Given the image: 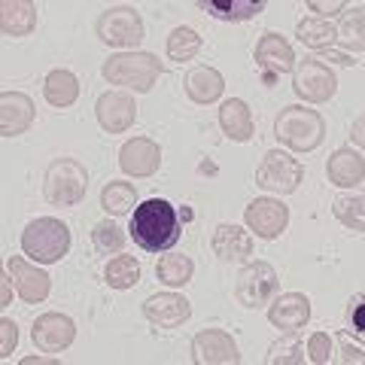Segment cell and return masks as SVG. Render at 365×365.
<instances>
[{
    "mask_svg": "<svg viewBox=\"0 0 365 365\" xmlns=\"http://www.w3.org/2000/svg\"><path fill=\"white\" fill-rule=\"evenodd\" d=\"M128 232L143 253H165V250L177 247L182 228H180L174 204L165 198H146L143 204L134 207Z\"/></svg>",
    "mask_w": 365,
    "mask_h": 365,
    "instance_id": "obj_1",
    "label": "cell"
},
{
    "mask_svg": "<svg viewBox=\"0 0 365 365\" xmlns=\"http://www.w3.org/2000/svg\"><path fill=\"white\" fill-rule=\"evenodd\" d=\"M274 137L292 153H314L326 137V119L317 110L289 104L280 110L277 122H274Z\"/></svg>",
    "mask_w": 365,
    "mask_h": 365,
    "instance_id": "obj_2",
    "label": "cell"
},
{
    "mask_svg": "<svg viewBox=\"0 0 365 365\" xmlns=\"http://www.w3.org/2000/svg\"><path fill=\"white\" fill-rule=\"evenodd\" d=\"M21 250L37 265H55L71 250V228L55 216H37L21 232Z\"/></svg>",
    "mask_w": 365,
    "mask_h": 365,
    "instance_id": "obj_3",
    "label": "cell"
},
{
    "mask_svg": "<svg viewBox=\"0 0 365 365\" xmlns=\"http://www.w3.org/2000/svg\"><path fill=\"white\" fill-rule=\"evenodd\" d=\"M88 192V170L71 155L52 158L43 174V195L55 207H76Z\"/></svg>",
    "mask_w": 365,
    "mask_h": 365,
    "instance_id": "obj_4",
    "label": "cell"
},
{
    "mask_svg": "<svg viewBox=\"0 0 365 365\" xmlns=\"http://www.w3.org/2000/svg\"><path fill=\"white\" fill-rule=\"evenodd\" d=\"M101 73L110 86H125L137 95H146V91H153L155 79L165 73V67L153 52H119L104 61Z\"/></svg>",
    "mask_w": 365,
    "mask_h": 365,
    "instance_id": "obj_5",
    "label": "cell"
},
{
    "mask_svg": "<svg viewBox=\"0 0 365 365\" xmlns=\"http://www.w3.org/2000/svg\"><path fill=\"white\" fill-rule=\"evenodd\" d=\"M277 289H280V277L274 265L250 259L247 265H241V274L235 280V302L250 307V311H259L277 295Z\"/></svg>",
    "mask_w": 365,
    "mask_h": 365,
    "instance_id": "obj_6",
    "label": "cell"
},
{
    "mask_svg": "<svg viewBox=\"0 0 365 365\" xmlns=\"http://www.w3.org/2000/svg\"><path fill=\"white\" fill-rule=\"evenodd\" d=\"M95 31L101 43L116 46V49H131L137 52V46L143 43V19L134 6H110L98 16Z\"/></svg>",
    "mask_w": 365,
    "mask_h": 365,
    "instance_id": "obj_7",
    "label": "cell"
},
{
    "mask_svg": "<svg viewBox=\"0 0 365 365\" xmlns=\"http://www.w3.org/2000/svg\"><path fill=\"white\" fill-rule=\"evenodd\" d=\"M304 180V168L299 158H292L283 150H268L262 155V165L256 168V186L274 195H292Z\"/></svg>",
    "mask_w": 365,
    "mask_h": 365,
    "instance_id": "obj_8",
    "label": "cell"
},
{
    "mask_svg": "<svg viewBox=\"0 0 365 365\" xmlns=\"http://www.w3.org/2000/svg\"><path fill=\"white\" fill-rule=\"evenodd\" d=\"M292 91L302 101H307V104H326V101L338 91L335 71L329 64H323L319 58H304L299 67H295Z\"/></svg>",
    "mask_w": 365,
    "mask_h": 365,
    "instance_id": "obj_9",
    "label": "cell"
},
{
    "mask_svg": "<svg viewBox=\"0 0 365 365\" xmlns=\"http://www.w3.org/2000/svg\"><path fill=\"white\" fill-rule=\"evenodd\" d=\"M247 232L262 237V241H274L287 232L289 225V207L277 198H256L250 201V207L244 210Z\"/></svg>",
    "mask_w": 365,
    "mask_h": 365,
    "instance_id": "obj_10",
    "label": "cell"
},
{
    "mask_svg": "<svg viewBox=\"0 0 365 365\" xmlns=\"http://www.w3.org/2000/svg\"><path fill=\"white\" fill-rule=\"evenodd\" d=\"M192 362L195 365H237L241 353H237L235 338L222 332V329H204L192 338Z\"/></svg>",
    "mask_w": 365,
    "mask_h": 365,
    "instance_id": "obj_11",
    "label": "cell"
},
{
    "mask_svg": "<svg viewBox=\"0 0 365 365\" xmlns=\"http://www.w3.org/2000/svg\"><path fill=\"white\" fill-rule=\"evenodd\" d=\"M31 338L37 344L40 353H61L73 344L76 338V323L67 314H43L34 319V329H31Z\"/></svg>",
    "mask_w": 365,
    "mask_h": 365,
    "instance_id": "obj_12",
    "label": "cell"
},
{
    "mask_svg": "<svg viewBox=\"0 0 365 365\" xmlns=\"http://www.w3.org/2000/svg\"><path fill=\"white\" fill-rule=\"evenodd\" d=\"M256 67L265 71V83H274L277 76L283 73H292L295 71V52L287 37L280 34H262V40L256 46Z\"/></svg>",
    "mask_w": 365,
    "mask_h": 365,
    "instance_id": "obj_13",
    "label": "cell"
},
{
    "mask_svg": "<svg viewBox=\"0 0 365 365\" xmlns=\"http://www.w3.org/2000/svg\"><path fill=\"white\" fill-rule=\"evenodd\" d=\"M213 256L225 262V265H247L253 259V235L241 225H216L213 232V241H210Z\"/></svg>",
    "mask_w": 365,
    "mask_h": 365,
    "instance_id": "obj_14",
    "label": "cell"
},
{
    "mask_svg": "<svg viewBox=\"0 0 365 365\" xmlns=\"http://www.w3.org/2000/svg\"><path fill=\"white\" fill-rule=\"evenodd\" d=\"M95 116H98V125L110 134H122L128 131L134 119H137V104L131 95L125 91H107V95L98 98L95 104Z\"/></svg>",
    "mask_w": 365,
    "mask_h": 365,
    "instance_id": "obj_15",
    "label": "cell"
},
{
    "mask_svg": "<svg viewBox=\"0 0 365 365\" xmlns=\"http://www.w3.org/2000/svg\"><path fill=\"white\" fill-rule=\"evenodd\" d=\"M143 317L158 329H177L192 317V304L180 292H158L143 302Z\"/></svg>",
    "mask_w": 365,
    "mask_h": 365,
    "instance_id": "obj_16",
    "label": "cell"
},
{
    "mask_svg": "<svg viewBox=\"0 0 365 365\" xmlns=\"http://www.w3.org/2000/svg\"><path fill=\"white\" fill-rule=\"evenodd\" d=\"M6 271H9V277L16 280V289L21 295V302H28V304L46 302V295H49V289H52V277L46 271L31 265V262H25L21 256H9Z\"/></svg>",
    "mask_w": 365,
    "mask_h": 365,
    "instance_id": "obj_17",
    "label": "cell"
},
{
    "mask_svg": "<svg viewBox=\"0 0 365 365\" xmlns=\"http://www.w3.org/2000/svg\"><path fill=\"white\" fill-rule=\"evenodd\" d=\"M119 168L128 177H153L162 168V146L150 137H134L119 150Z\"/></svg>",
    "mask_w": 365,
    "mask_h": 365,
    "instance_id": "obj_18",
    "label": "cell"
},
{
    "mask_svg": "<svg viewBox=\"0 0 365 365\" xmlns=\"http://www.w3.org/2000/svg\"><path fill=\"white\" fill-rule=\"evenodd\" d=\"M311 319V299L304 292H283L268 307V323L280 332H302Z\"/></svg>",
    "mask_w": 365,
    "mask_h": 365,
    "instance_id": "obj_19",
    "label": "cell"
},
{
    "mask_svg": "<svg viewBox=\"0 0 365 365\" xmlns=\"http://www.w3.org/2000/svg\"><path fill=\"white\" fill-rule=\"evenodd\" d=\"M34 101L25 91H4L0 95V134L4 137H19L34 125Z\"/></svg>",
    "mask_w": 365,
    "mask_h": 365,
    "instance_id": "obj_20",
    "label": "cell"
},
{
    "mask_svg": "<svg viewBox=\"0 0 365 365\" xmlns=\"http://www.w3.org/2000/svg\"><path fill=\"white\" fill-rule=\"evenodd\" d=\"M182 88H186L189 101H195V104H213V101L222 98L225 79H222V73L216 71V67L198 64V67H192V71L186 73V79H182Z\"/></svg>",
    "mask_w": 365,
    "mask_h": 365,
    "instance_id": "obj_21",
    "label": "cell"
},
{
    "mask_svg": "<svg viewBox=\"0 0 365 365\" xmlns=\"http://www.w3.org/2000/svg\"><path fill=\"white\" fill-rule=\"evenodd\" d=\"M326 177L332 186L341 189H353V186H362V177H365V158L359 150H335L332 158L326 165Z\"/></svg>",
    "mask_w": 365,
    "mask_h": 365,
    "instance_id": "obj_22",
    "label": "cell"
},
{
    "mask_svg": "<svg viewBox=\"0 0 365 365\" xmlns=\"http://www.w3.org/2000/svg\"><path fill=\"white\" fill-rule=\"evenodd\" d=\"M220 128H222V134L228 137V140H235V143L253 140L256 122H253V113H250V107L241 98H232L220 107Z\"/></svg>",
    "mask_w": 365,
    "mask_h": 365,
    "instance_id": "obj_23",
    "label": "cell"
},
{
    "mask_svg": "<svg viewBox=\"0 0 365 365\" xmlns=\"http://www.w3.org/2000/svg\"><path fill=\"white\" fill-rule=\"evenodd\" d=\"M34 28H37V4H31V0H4L0 4L4 37H28Z\"/></svg>",
    "mask_w": 365,
    "mask_h": 365,
    "instance_id": "obj_24",
    "label": "cell"
},
{
    "mask_svg": "<svg viewBox=\"0 0 365 365\" xmlns=\"http://www.w3.org/2000/svg\"><path fill=\"white\" fill-rule=\"evenodd\" d=\"M198 9L210 13L220 21H247V19H256L262 9H265V4H262V0H225V4H216V0H198Z\"/></svg>",
    "mask_w": 365,
    "mask_h": 365,
    "instance_id": "obj_25",
    "label": "cell"
},
{
    "mask_svg": "<svg viewBox=\"0 0 365 365\" xmlns=\"http://www.w3.org/2000/svg\"><path fill=\"white\" fill-rule=\"evenodd\" d=\"M43 95L46 101H49L52 107H71L76 104V98H79V79L71 73V71H52L49 76H46V83H43Z\"/></svg>",
    "mask_w": 365,
    "mask_h": 365,
    "instance_id": "obj_26",
    "label": "cell"
},
{
    "mask_svg": "<svg viewBox=\"0 0 365 365\" xmlns=\"http://www.w3.org/2000/svg\"><path fill=\"white\" fill-rule=\"evenodd\" d=\"M192 274H195V265H192V259L182 256V253H168V256L158 259V265H155V277L170 289L186 287L192 280Z\"/></svg>",
    "mask_w": 365,
    "mask_h": 365,
    "instance_id": "obj_27",
    "label": "cell"
},
{
    "mask_svg": "<svg viewBox=\"0 0 365 365\" xmlns=\"http://www.w3.org/2000/svg\"><path fill=\"white\" fill-rule=\"evenodd\" d=\"M295 37H299L307 49H314V52L335 49V25H329V21L317 19V16L302 19L299 28H295Z\"/></svg>",
    "mask_w": 365,
    "mask_h": 365,
    "instance_id": "obj_28",
    "label": "cell"
},
{
    "mask_svg": "<svg viewBox=\"0 0 365 365\" xmlns=\"http://www.w3.org/2000/svg\"><path fill=\"white\" fill-rule=\"evenodd\" d=\"M137 204V189L125 180H110L104 192H101V207L110 216H125Z\"/></svg>",
    "mask_w": 365,
    "mask_h": 365,
    "instance_id": "obj_29",
    "label": "cell"
},
{
    "mask_svg": "<svg viewBox=\"0 0 365 365\" xmlns=\"http://www.w3.org/2000/svg\"><path fill=\"white\" fill-rule=\"evenodd\" d=\"M362 25H365V16H362V9H356L350 19H344L341 25L335 28V46H341L338 52H344V55H350V52H362L365 49V31H362Z\"/></svg>",
    "mask_w": 365,
    "mask_h": 365,
    "instance_id": "obj_30",
    "label": "cell"
},
{
    "mask_svg": "<svg viewBox=\"0 0 365 365\" xmlns=\"http://www.w3.org/2000/svg\"><path fill=\"white\" fill-rule=\"evenodd\" d=\"M104 277L110 283V289H131L140 280V262L134 256H116L104 268Z\"/></svg>",
    "mask_w": 365,
    "mask_h": 365,
    "instance_id": "obj_31",
    "label": "cell"
},
{
    "mask_svg": "<svg viewBox=\"0 0 365 365\" xmlns=\"http://www.w3.org/2000/svg\"><path fill=\"white\" fill-rule=\"evenodd\" d=\"M307 359V350L302 344L299 332H283V338H277L268 350V362L271 365H302Z\"/></svg>",
    "mask_w": 365,
    "mask_h": 365,
    "instance_id": "obj_32",
    "label": "cell"
},
{
    "mask_svg": "<svg viewBox=\"0 0 365 365\" xmlns=\"http://www.w3.org/2000/svg\"><path fill=\"white\" fill-rule=\"evenodd\" d=\"M332 213L350 232H362L365 228V198L362 195H338L332 201Z\"/></svg>",
    "mask_w": 365,
    "mask_h": 365,
    "instance_id": "obj_33",
    "label": "cell"
},
{
    "mask_svg": "<svg viewBox=\"0 0 365 365\" xmlns=\"http://www.w3.org/2000/svg\"><path fill=\"white\" fill-rule=\"evenodd\" d=\"M201 52V37L192 28H174L168 37V58L170 61H192Z\"/></svg>",
    "mask_w": 365,
    "mask_h": 365,
    "instance_id": "obj_34",
    "label": "cell"
},
{
    "mask_svg": "<svg viewBox=\"0 0 365 365\" xmlns=\"http://www.w3.org/2000/svg\"><path fill=\"white\" fill-rule=\"evenodd\" d=\"M91 244H95L98 253H119L125 247V232L116 222H98L91 228Z\"/></svg>",
    "mask_w": 365,
    "mask_h": 365,
    "instance_id": "obj_35",
    "label": "cell"
},
{
    "mask_svg": "<svg viewBox=\"0 0 365 365\" xmlns=\"http://www.w3.org/2000/svg\"><path fill=\"white\" fill-rule=\"evenodd\" d=\"M307 359H311L314 365H329L335 356V341H332V335L329 332H314L311 338H307Z\"/></svg>",
    "mask_w": 365,
    "mask_h": 365,
    "instance_id": "obj_36",
    "label": "cell"
},
{
    "mask_svg": "<svg viewBox=\"0 0 365 365\" xmlns=\"http://www.w3.org/2000/svg\"><path fill=\"white\" fill-rule=\"evenodd\" d=\"M362 314H365V295L356 292L350 299V304H347V326H350V332L356 335V341H362V335H365V319H362Z\"/></svg>",
    "mask_w": 365,
    "mask_h": 365,
    "instance_id": "obj_37",
    "label": "cell"
},
{
    "mask_svg": "<svg viewBox=\"0 0 365 365\" xmlns=\"http://www.w3.org/2000/svg\"><path fill=\"white\" fill-rule=\"evenodd\" d=\"M335 344L341 347V362L344 365H362V359H365V353H362V341H356V344H353L350 341V332H341L338 338H332Z\"/></svg>",
    "mask_w": 365,
    "mask_h": 365,
    "instance_id": "obj_38",
    "label": "cell"
},
{
    "mask_svg": "<svg viewBox=\"0 0 365 365\" xmlns=\"http://www.w3.org/2000/svg\"><path fill=\"white\" fill-rule=\"evenodd\" d=\"M16 341H19V329L9 317L0 319V359H9L16 350Z\"/></svg>",
    "mask_w": 365,
    "mask_h": 365,
    "instance_id": "obj_39",
    "label": "cell"
},
{
    "mask_svg": "<svg viewBox=\"0 0 365 365\" xmlns=\"http://www.w3.org/2000/svg\"><path fill=\"white\" fill-rule=\"evenodd\" d=\"M344 6H347L344 0H332V4H323V0H311V4H307V9H311V13H319L317 19H323V21H329V16H338Z\"/></svg>",
    "mask_w": 365,
    "mask_h": 365,
    "instance_id": "obj_40",
    "label": "cell"
},
{
    "mask_svg": "<svg viewBox=\"0 0 365 365\" xmlns=\"http://www.w3.org/2000/svg\"><path fill=\"white\" fill-rule=\"evenodd\" d=\"M319 55H323V58H326V61H335V64H344V67H350V64H356V61H353V55H344V52H338V49H323V52H319Z\"/></svg>",
    "mask_w": 365,
    "mask_h": 365,
    "instance_id": "obj_41",
    "label": "cell"
},
{
    "mask_svg": "<svg viewBox=\"0 0 365 365\" xmlns=\"http://www.w3.org/2000/svg\"><path fill=\"white\" fill-rule=\"evenodd\" d=\"M362 125H365V119L362 116H356V122H353V128H350V137H353V143H356V146H362Z\"/></svg>",
    "mask_w": 365,
    "mask_h": 365,
    "instance_id": "obj_42",
    "label": "cell"
},
{
    "mask_svg": "<svg viewBox=\"0 0 365 365\" xmlns=\"http://www.w3.org/2000/svg\"><path fill=\"white\" fill-rule=\"evenodd\" d=\"M9 304V280H4V299H0V307Z\"/></svg>",
    "mask_w": 365,
    "mask_h": 365,
    "instance_id": "obj_43",
    "label": "cell"
},
{
    "mask_svg": "<svg viewBox=\"0 0 365 365\" xmlns=\"http://www.w3.org/2000/svg\"><path fill=\"white\" fill-rule=\"evenodd\" d=\"M34 362H49V359H43V356H28L25 365H34Z\"/></svg>",
    "mask_w": 365,
    "mask_h": 365,
    "instance_id": "obj_44",
    "label": "cell"
}]
</instances>
